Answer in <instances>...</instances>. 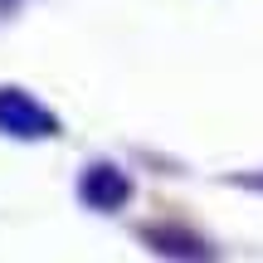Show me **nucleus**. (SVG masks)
<instances>
[{
	"label": "nucleus",
	"mask_w": 263,
	"mask_h": 263,
	"mask_svg": "<svg viewBox=\"0 0 263 263\" xmlns=\"http://www.w3.org/2000/svg\"><path fill=\"white\" fill-rule=\"evenodd\" d=\"M0 127H10V132H49L54 122L39 112L34 98H25V93H0Z\"/></svg>",
	"instance_id": "nucleus-1"
}]
</instances>
